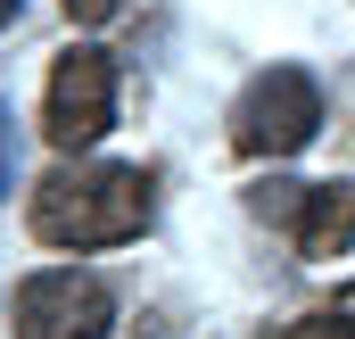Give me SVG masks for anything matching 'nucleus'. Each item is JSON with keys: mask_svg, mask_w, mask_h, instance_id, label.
Here are the masks:
<instances>
[{"mask_svg": "<svg viewBox=\"0 0 355 339\" xmlns=\"http://www.w3.org/2000/svg\"><path fill=\"white\" fill-rule=\"evenodd\" d=\"M248 207H257L265 224H297V207H306V182H257V190H248Z\"/></svg>", "mask_w": 355, "mask_h": 339, "instance_id": "nucleus-6", "label": "nucleus"}, {"mask_svg": "<svg viewBox=\"0 0 355 339\" xmlns=\"http://www.w3.org/2000/svg\"><path fill=\"white\" fill-rule=\"evenodd\" d=\"M331 315H339V323H355V281L339 290V306H331Z\"/></svg>", "mask_w": 355, "mask_h": 339, "instance_id": "nucleus-10", "label": "nucleus"}, {"mask_svg": "<svg viewBox=\"0 0 355 339\" xmlns=\"http://www.w3.org/2000/svg\"><path fill=\"white\" fill-rule=\"evenodd\" d=\"M322 133V83L306 67H265L232 99V149L240 158H297Z\"/></svg>", "mask_w": 355, "mask_h": 339, "instance_id": "nucleus-2", "label": "nucleus"}, {"mask_svg": "<svg viewBox=\"0 0 355 339\" xmlns=\"http://www.w3.org/2000/svg\"><path fill=\"white\" fill-rule=\"evenodd\" d=\"M8 174H17V116H8V99H0V199H8Z\"/></svg>", "mask_w": 355, "mask_h": 339, "instance_id": "nucleus-8", "label": "nucleus"}, {"mask_svg": "<svg viewBox=\"0 0 355 339\" xmlns=\"http://www.w3.org/2000/svg\"><path fill=\"white\" fill-rule=\"evenodd\" d=\"M17 17H25V0H0V33H8V25H17Z\"/></svg>", "mask_w": 355, "mask_h": 339, "instance_id": "nucleus-11", "label": "nucleus"}, {"mask_svg": "<svg viewBox=\"0 0 355 339\" xmlns=\"http://www.w3.org/2000/svg\"><path fill=\"white\" fill-rule=\"evenodd\" d=\"M116 124V58L107 50H67L50 67V91H42V133L58 158L91 149L99 133Z\"/></svg>", "mask_w": 355, "mask_h": 339, "instance_id": "nucleus-4", "label": "nucleus"}, {"mask_svg": "<svg viewBox=\"0 0 355 339\" xmlns=\"http://www.w3.org/2000/svg\"><path fill=\"white\" fill-rule=\"evenodd\" d=\"M297 256H314V265H331V256H347L355 240V182H306V207H297Z\"/></svg>", "mask_w": 355, "mask_h": 339, "instance_id": "nucleus-5", "label": "nucleus"}, {"mask_svg": "<svg viewBox=\"0 0 355 339\" xmlns=\"http://www.w3.org/2000/svg\"><path fill=\"white\" fill-rule=\"evenodd\" d=\"M116 331V298L83 265H50L17 281V339H107Z\"/></svg>", "mask_w": 355, "mask_h": 339, "instance_id": "nucleus-3", "label": "nucleus"}, {"mask_svg": "<svg viewBox=\"0 0 355 339\" xmlns=\"http://www.w3.org/2000/svg\"><path fill=\"white\" fill-rule=\"evenodd\" d=\"M67 17H83V25H107V17H116V0H67Z\"/></svg>", "mask_w": 355, "mask_h": 339, "instance_id": "nucleus-9", "label": "nucleus"}, {"mask_svg": "<svg viewBox=\"0 0 355 339\" xmlns=\"http://www.w3.org/2000/svg\"><path fill=\"white\" fill-rule=\"evenodd\" d=\"M149 174L141 166H50L33 182V240L50 249H116L149 232Z\"/></svg>", "mask_w": 355, "mask_h": 339, "instance_id": "nucleus-1", "label": "nucleus"}, {"mask_svg": "<svg viewBox=\"0 0 355 339\" xmlns=\"http://www.w3.org/2000/svg\"><path fill=\"white\" fill-rule=\"evenodd\" d=\"M281 339H355V323H339V315H306V323H289Z\"/></svg>", "mask_w": 355, "mask_h": 339, "instance_id": "nucleus-7", "label": "nucleus"}]
</instances>
